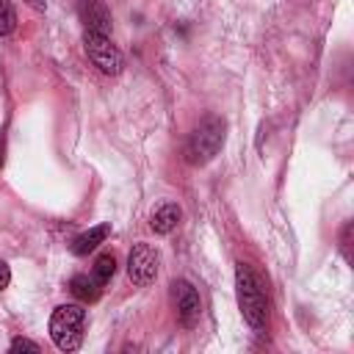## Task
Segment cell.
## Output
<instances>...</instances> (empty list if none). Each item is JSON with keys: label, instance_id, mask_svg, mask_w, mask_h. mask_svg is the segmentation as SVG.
I'll use <instances>...</instances> for the list:
<instances>
[{"label": "cell", "instance_id": "cell-1", "mask_svg": "<svg viewBox=\"0 0 354 354\" xmlns=\"http://www.w3.org/2000/svg\"><path fill=\"white\" fill-rule=\"evenodd\" d=\"M235 293L243 321L252 329H266L268 324V299L263 293V285L257 274L246 263H235Z\"/></svg>", "mask_w": 354, "mask_h": 354}, {"label": "cell", "instance_id": "cell-2", "mask_svg": "<svg viewBox=\"0 0 354 354\" xmlns=\"http://www.w3.org/2000/svg\"><path fill=\"white\" fill-rule=\"evenodd\" d=\"M224 136H227V124H224V119L221 116H205L196 127H194V133H191V138H188V144H185V160L191 163V166H205L207 160H213L216 155H218V149L224 147Z\"/></svg>", "mask_w": 354, "mask_h": 354}, {"label": "cell", "instance_id": "cell-3", "mask_svg": "<svg viewBox=\"0 0 354 354\" xmlns=\"http://www.w3.org/2000/svg\"><path fill=\"white\" fill-rule=\"evenodd\" d=\"M86 310L80 304H61L50 315V337L61 351H77L83 343Z\"/></svg>", "mask_w": 354, "mask_h": 354}, {"label": "cell", "instance_id": "cell-4", "mask_svg": "<svg viewBox=\"0 0 354 354\" xmlns=\"http://www.w3.org/2000/svg\"><path fill=\"white\" fill-rule=\"evenodd\" d=\"M83 47H86L88 61H91L100 72H105V75H119V72L124 69V55H122V50L111 41V36L86 30V33H83Z\"/></svg>", "mask_w": 354, "mask_h": 354}, {"label": "cell", "instance_id": "cell-5", "mask_svg": "<svg viewBox=\"0 0 354 354\" xmlns=\"http://www.w3.org/2000/svg\"><path fill=\"white\" fill-rule=\"evenodd\" d=\"M158 263H160V257L149 243H136L130 249V254H127V277H130V282L138 285V288L152 285L155 277H158Z\"/></svg>", "mask_w": 354, "mask_h": 354}, {"label": "cell", "instance_id": "cell-6", "mask_svg": "<svg viewBox=\"0 0 354 354\" xmlns=\"http://www.w3.org/2000/svg\"><path fill=\"white\" fill-rule=\"evenodd\" d=\"M171 299H174V310H177V318L183 326H194L202 315V301H199V293L191 282L185 279H174L171 282Z\"/></svg>", "mask_w": 354, "mask_h": 354}, {"label": "cell", "instance_id": "cell-7", "mask_svg": "<svg viewBox=\"0 0 354 354\" xmlns=\"http://www.w3.org/2000/svg\"><path fill=\"white\" fill-rule=\"evenodd\" d=\"M77 17L86 30L111 36L113 19H111V8L105 6V0H77Z\"/></svg>", "mask_w": 354, "mask_h": 354}, {"label": "cell", "instance_id": "cell-8", "mask_svg": "<svg viewBox=\"0 0 354 354\" xmlns=\"http://www.w3.org/2000/svg\"><path fill=\"white\" fill-rule=\"evenodd\" d=\"M180 218H183V210H180V205H174V202H166V205H160L155 213H152V218H149V227L158 232V235H169L177 224H180Z\"/></svg>", "mask_w": 354, "mask_h": 354}, {"label": "cell", "instance_id": "cell-9", "mask_svg": "<svg viewBox=\"0 0 354 354\" xmlns=\"http://www.w3.org/2000/svg\"><path fill=\"white\" fill-rule=\"evenodd\" d=\"M108 235H111V224H97V227L80 232V235L72 241V252H75V254H88V252H94Z\"/></svg>", "mask_w": 354, "mask_h": 354}, {"label": "cell", "instance_id": "cell-10", "mask_svg": "<svg viewBox=\"0 0 354 354\" xmlns=\"http://www.w3.org/2000/svg\"><path fill=\"white\" fill-rule=\"evenodd\" d=\"M100 282L94 279V277H88V274H75L72 279H69V290L75 293V299H80V301H97L100 299Z\"/></svg>", "mask_w": 354, "mask_h": 354}, {"label": "cell", "instance_id": "cell-11", "mask_svg": "<svg viewBox=\"0 0 354 354\" xmlns=\"http://www.w3.org/2000/svg\"><path fill=\"white\" fill-rule=\"evenodd\" d=\"M113 274H116V257H113L111 252H102V254L94 260V266H91V277H94L100 285H105V282H111Z\"/></svg>", "mask_w": 354, "mask_h": 354}, {"label": "cell", "instance_id": "cell-12", "mask_svg": "<svg viewBox=\"0 0 354 354\" xmlns=\"http://www.w3.org/2000/svg\"><path fill=\"white\" fill-rule=\"evenodd\" d=\"M17 25V11L11 6V0H0V36L11 33Z\"/></svg>", "mask_w": 354, "mask_h": 354}, {"label": "cell", "instance_id": "cell-13", "mask_svg": "<svg viewBox=\"0 0 354 354\" xmlns=\"http://www.w3.org/2000/svg\"><path fill=\"white\" fill-rule=\"evenodd\" d=\"M11 351H33V354H39L41 348H39V343H33L28 337H14L11 340Z\"/></svg>", "mask_w": 354, "mask_h": 354}, {"label": "cell", "instance_id": "cell-14", "mask_svg": "<svg viewBox=\"0 0 354 354\" xmlns=\"http://www.w3.org/2000/svg\"><path fill=\"white\" fill-rule=\"evenodd\" d=\"M8 282H11V268L0 260V290H3V288H8Z\"/></svg>", "mask_w": 354, "mask_h": 354}, {"label": "cell", "instance_id": "cell-15", "mask_svg": "<svg viewBox=\"0 0 354 354\" xmlns=\"http://www.w3.org/2000/svg\"><path fill=\"white\" fill-rule=\"evenodd\" d=\"M30 8H36V11H44L47 8V0H25Z\"/></svg>", "mask_w": 354, "mask_h": 354}, {"label": "cell", "instance_id": "cell-16", "mask_svg": "<svg viewBox=\"0 0 354 354\" xmlns=\"http://www.w3.org/2000/svg\"><path fill=\"white\" fill-rule=\"evenodd\" d=\"M3 160H6V136L0 133V166H3Z\"/></svg>", "mask_w": 354, "mask_h": 354}]
</instances>
